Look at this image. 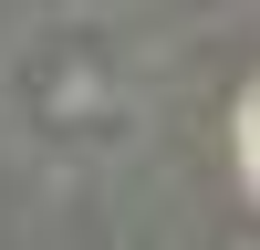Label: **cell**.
I'll list each match as a JSON object with an SVG mask.
<instances>
[{"instance_id": "obj_1", "label": "cell", "mask_w": 260, "mask_h": 250, "mask_svg": "<svg viewBox=\"0 0 260 250\" xmlns=\"http://www.w3.org/2000/svg\"><path fill=\"white\" fill-rule=\"evenodd\" d=\"M240 157H250V188H260V94H250V115H240Z\"/></svg>"}]
</instances>
